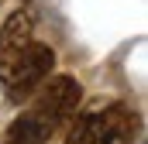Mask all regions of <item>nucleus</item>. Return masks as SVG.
<instances>
[{
  "label": "nucleus",
  "mask_w": 148,
  "mask_h": 144,
  "mask_svg": "<svg viewBox=\"0 0 148 144\" xmlns=\"http://www.w3.org/2000/svg\"><path fill=\"white\" fill-rule=\"evenodd\" d=\"M55 65V52L41 41H31L28 52L21 55V62L10 69V75L3 79V89H7V100L10 103H21V100H31L38 86L48 79V72Z\"/></svg>",
  "instance_id": "nucleus-3"
},
{
  "label": "nucleus",
  "mask_w": 148,
  "mask_h": 144,
  "mask_svg": "<svg viewBox=\"0 0 148 144\" xmlns=\"http://www.w3.org/2000/svg\"><path fill=\"white\" fill-rule=\"evenodd\" d=\"M31 96V107L7 127L3 144H48V137L76 113L83 86L73 75H55L48 86L41 82Z\"/></svg>",
  "instance_id": "nucleus-1"
},
{
  "label": "nucleus",
  "mask_w": 148,
  "mask_h": 144,
  "mask_svg": "<svg viewBox=\"0 0 148 144\" xmlns=\"http://www.w3.org/2000/svg\"><path fill=\"white\" fill-rule=\"evenodd\" d=\"M35 17L31 10H14L7 17V24L0 28V82L10 75V69L21 62V55L28 52V45L35 41Z\"/></svg>",
  "instance_id": "nucleus-4"
},
{
  "label": "nucleus",
  "mask_w": 148,
  "mask_h": 144,
  "mask_svg": "<svg viewBox=\"0 0 148 144\" xmlns=\"http://www.w3.org/2000/svg\"><path fill=\"white\" fill-rule=\"evenodd\" d=\"M134 113L124 103H110L103 110H90L76 120L66 144H127L134 137Z\"/></svg>",
  "instance_id": "nucleus-2"
},
{
  "label": "nucleus",
  "mask_w": 148,
  "mask_h": 144,
  "mask_svg": "<svg viewBox=\"0 0 148 144\" xmlns=\"http://www.w3.org/2000/svg\"><path fill=\"white\" fill-rule=\"evenodd\" d=\"M0 3H3V0H0Z\"/></svg>",
  "instance_id": "nucleus-5"
}]
</instances>
